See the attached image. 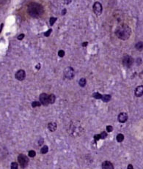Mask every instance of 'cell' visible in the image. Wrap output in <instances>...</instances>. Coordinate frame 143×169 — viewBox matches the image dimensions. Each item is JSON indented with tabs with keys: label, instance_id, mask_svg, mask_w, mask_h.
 Instances as JSON below:
<instances>
[{
	"label": "cell",
	"instance_id": "obj_34",
	"mask_svg": "<svg viewBox=\"0 0 143 169\" xmlns=\"http://www.w3.org/2000/svg\"><path fill=\"white\" fill-rule=\"evenodd\" d=\"M36 69L37 70H40V64H38L36 65Z\"/></svg>",
	"mask_w": 143,
	"mask_h": 169
},
{
	"label": "cell",
	"instance_id": "obj_5",
	"mask_svg": "<svg viewBox=\"0 0 143 169\" xmlns=\"http://www.w3.org/2000/svg\"><path fill=\"white\" fill-rule=\"evenodd\" d=\"M133 62H134V59L133 58L129 56V55H126L123 56V64L125 67H130L132 64H133Z\"/></svg>",
	"mask_w": 143,
	"mask_h": 169
},
{
	"label": "cell",
	"instance_id": "obj_1",
	"mask_svg": "<svg viewBox=\"0 0 143 169\" xmlns=\"http://www.w3.org/2000/svg\"><path fill=\"white\" fill-rule=\"evenodd\" d=\"M27 11L30 16L33 18H38L43 15L44 10L41 5L35 2H32L29 5Z\"/></svg>",
	"mask_w": 143,
	"mask_h": 169
},
{
	"label": "cell",
	"instance_id": "obj_27",
	"mask_svg": "<svg viewBox=\"0 0 143 169\" xmlns=\"http://www.w3.org/2000/svg\"><path fill=\"white\" fill-rule=\"evenodd\" d=\"M106 130L108 132H112L113 130V127L112 126H111V125H109V126H107L106 127Z\"/></svg>",
	"mask_w": 143,
	"mask_h": 169
},
{
	"label": "cell",
	"instance_id": "obj_14",
	"mask_svg": "<svg viewBox=\"0 0 143 169\" xmlns=\"http://www.w3.org/2000/svg\"><path fill=\"white\" fill-rule=\"evenodd\" d=\"M135 48L136 50H138V51H142L143 50V43L142 42H139V43H137L136 44Z\"/></svg>",
	"mask_w": 143,
	"mask_h": 169
},
{
	"label": "cell",
	"instance_id": "obj_7",
	"mask_svg": "<svg viewBox=\"0 0 143 169\" xmlns=\"http://www.w3.org/2000/svg\"><path fill=\"white\" fill-rule=\"evenodd\" d=\"M93 11L94 13L96 14L97 15H100L102 13V10H103V8H102V5L100 2H96L94 5H93Z\"/></svg>",
	"mask_w": 143,
	"mask_h": 169
},
{
	"label": "cell",
	"instance_id": "obj_33",
	"mask_svg": "<svg viewBox=\"0 0 143 169\" xmlns=\"http://www.w3.org/2000/svg\"><path fill=\"white\" fill-rule=\"evenodd\" d=\"M87 44H88V43H87V42H84V43H82V46L83 47H85V46H87Z\"/></svg>",
	"mask_w": 143,
	"mask_h": 169
},
{
	"label": "cell",
	"instance_id": "obj_6",
	"mask_svg": "<svg viewBox=\"0 0 143 169\" xmlns=\"http://www.w3.org/2000/svg\"><path fill=\"white\" fill-rule=\"evenodd\" d=\"M40 102L41 103L42 105L43 106H48L49 103V95L45 93H42L40 95Z\"/></svg>",
	"mask_w": 143,
	"mask_h": 169
},
{
	"label": "cell",
	"instance_id": "obj_36",
	"mask_svg": "<svg viewBox=\"0 0 143 169\" xmlns=\"http://www.w3.org/2000/svg\"><path fill=\"white\" fill-rule=\"evenodd\" d=\"M43 139H40V142L38 143V144H39V145H42V144H43Z\"/></svg>",
	"mask_w": 143,
	"mask_h": 169
},
{
	"label": "cell",
	"instance_id": "obj_21",
	"mask_svg": "<svg viewBox=\"0 0 143 169\" xmlns=\"http://www.w3.org/2000/svg\"><path fill=\"white\" fill-rule=\"evenodd\" d=\"M18 168V163H17V162H13L11 163V165H10V168L17 169Z\"/></svg>",
	"mask_w": 143,
	"mask_h": 169
},
{
	"label": "cell",
	"instance_id": "obj_19",
	"mask_svg": "<svg viewBox=\"0 0 143 169\" xmlns=\"http://www.w3.org/2000/svg\"><path fill=\"white\" fill-rule=\"evenodd\" d=\"M41 105H42L41 103H40V102H38V101H34V102L32 103V108L39 107V106H40Z\"/></svg>",
	"mask_w": 143,
	"mask_h": 169
},
{
	"label": "cell",
	"instance_id": "obj_28",
	"mask_svg": "<svg viewBox=\"0 0 143 169\" xmlns=\"http://www.w3.org/2000/svg\"><path fill=\"white\" fill-rule=\"evenodd\" d=\"M24 37H25V35H24V34H21V35H19L18 36V40H21L23 39L24 38Z\"/></svg>",
	"mask_w": 143,
	"mask_h": 169
},
{
	"label": "cell",
	"instance_id": "obj_4",
	"mask_svg": "<svg viewBox=\"0 0 143 169\" xmlns=\"http://www.w3.org/2000/svg\"><path fill=\"white\" fill-rule=\"evenodd\" d=\"M64 75H65V77L66 78H68L69 80H71V79L74 78V77L75 76V73H74V70L72 67H68L64 70Z\"/></svg>",
	"mask_w": 143,
	"mask_h": 169
},
{
	"label": "cell",
	"instance_id": "obj_3",
	"mask_svg": "<svg viewBox=\"0 0 143 169\" xmlns=\"http://www.w3.org/2000/svg\"><path fill=\"white\" fill-rule=\"evenodd\" d=\"M18 161L19 162V164H20L21 167L24 168L27 166V165L29 163V158L25 154H21L18 157Z\"/></svg>",
	"mask_w": 143,
	"mask_h": 169
},
{
	"label": "cell",
	"instance_id": "obj_12",
	"mask_svg": "<svg viewBox=\"0 0 143 169\" xmlns=\"http://www.w3.org/2000/svg\"><path fill=\"white\" fill-rule=\"evenodd\" d=\"M57 124L56 122H52L49 123V124H48V129L51 131V132H54V131L57 130Z\"/></svg>",
	"mask_w": 143,
	"mask_h": 169
},
{
	"label": "cell",
	"instance_id": "obj_25",
	"mask_svg": "<svg viewBox=\"0 0 143 169\" xmlns=\"http://www.w3.org/2000/svg\"><path fill=\"white\" fill-rule=\"evenodd\" d=\"M58 56L60 57H63L65 56V51L63 50H60L59 52H58Z\"/></svg>",
	"mask_w": 143,
	"mask_h": 169
},
{
	"label": "cell",
	"instance_id": "obj_32",
	"mask_svg": "<svg viewBox=\"0 0 143 169\" xmlns=\"http://www.w3.org/2000/svg\"><path fill=\"white\" fill-rule=\"evenodd\" d=\"M6 1H7V0H0V4H1V5H4V4L6 2Z\"/></svg>",
	"mask_w": 143,
	"mask_h": 169
},
{
	"label": "cell",
	"instance_id": "obj_13",
	"mask_svg": "<svg viewBox=\"0 0 143 169\" xmlns=\"http://www.w3.org/2000/svg\"><path fill=\"white\" fill-rule=\"evenodd\" d=\"M111 98H112L111 95H109V94H104V95H103V96H102L101 100H103L104 102H105V103H107V102L110 101Z\"/></svg>",
	"mask_w": 143,
	"mask_h": 169
},
{
	"label": "cell",
	"instance_id": "obj_8",
	"mask_svg": "<svg viewBox=\"0 0 143 169\" xmlns=\"http://www.w3.org/2000/svg\"><path fill=\"white\" fill-rule=\"evenodd\" d=\"M15 77L18 81H23L26 78V72L23 70H19L15 73Z\"/></svg>",
	"mask_w": 143,
	"mask_h": 169
},
{
	"label": "cell",
	"instance_id": "obj_35",
	"mask_svg": "<svg viewBox=\"0 0 143 169\" xmlns=\"http://www.w3.org/2000/svg\"><path fill=\"white\" fill-rule=\"evenodd\" d=\"M128 169L133 168V165H128Z\"/></svg>",
	"mask_w": 143,
	"mask_h": 169
},
{
	"label": "cell",
	"instance_id": "obj_18",
	"mask_svg": "<svg viewBox=\"0 0 143 169\" xmlns=\"http://www.w3.org/2000/svg\"><path fill=\"white\" fill-rule=\"evenodd\" d=\"M117 142H122L124 140V136L123 134H118L116 137Z\"/></svg>",
	"mask_w": 143,
	"mask_h": 169
},
{
	"label": "cell",
	"instance_id": "obj_30",
	"mask_svg": "<svg viewBox=\"0 0 143 169\" xmlns=\"http://www.w3.org/2000/svg\"><path fill=\"white\" fill-rule=\"evenodd\" d=\"M71 2H72V0H64V2L65 5H69Z\"/></svg>",
	"mask_w": 143,
	"mask_h": 169
},
{
	"label": "cell",
	"instance_id": "obj_15",
	"mask_svg": "<svg viewBox=\"0 0 143 169\" xmlns=\"http://www.w3.org/2000/svg\"><path fill=\"white\" fill-rule=\"evenodd\" d=\"M49 103L53 104V103H54V102L56 100V97H55L54 94H51L50 95H49Z\"/></svg>",
	"mask_w": 143,
	"mask_h": 169
},
{
	"label": "cell",
	"instance_id": "obj_26",
	"mask_svg": "<svg viewBox=\"0 0 143 169\" xmlns=\"http://www.w3.org/2000/svg\"><path fill=\"white\" fill-rule=\"evenodd\" d=\"M52 31V29H49L47 31H45V33H44V36H45V37H49V36L51 35Z\"/></svg>",
	"mask_w": 143,
	"mask_h": 169
},
{
	"label": "cell",
	"instance_id": "obj_9",
	"mask_svg": "<svg viewBox=\"0 0 143 169\" xmlns=\"http://www.w3.org/2000/svg\"><path fill=\"white\" fill-rule=\"evenodd\" d=\"M128 120V114L126 113H121L118 116V121L121 123H125Z\"/></svg>",
	"mask_w": 143,
	"mask_h": 169
},
{
	"label": "cell",
	"instance_id": "obj_11",
	"mask_svg": "<svg viewBox=\"0 0 143 169\" xmlns=\"http://www.w3.org/2000/svg\"><path fill=\"white\" fill-rule=\"evenodd\" d=\"M135 95L136 97H139L143 95V86H139L136 88Z\"/></svg>",
	"mask_w": 143,
	"mask_h": 169
},
{
	"label": "cell",
	"instance_id": "obj_2",
	"mask_svg": "<svg viewBox=\"0 0 143 169\" xmlns=\"http://www.w3.org/2000/svg\"><path fill=\"white\" fill-rule=\"evenodd\" d=\"M117 37L123 40H128L131 34V28L126 24H123L121 26H119L115 31Z\"/></svg>",
	"mask_w": 143,
	"mask_h": 169
},
{
	"label": "cell",
	"instance_id": "obj_10",
	"mask_svg": "<svg viewBox=\"0 0 143 169\" xmlns=\"http://www.w3.org/2000/svg\"><path fill=\"white\" fill-rule=\"evenodd\" d=\"M102 168L103 169H113L114 165L113 164L109 161H105L102 163Z\"/></svg>",
	"mask_w": 143,
	"mask_h": 169
},
{
	"label": "cell",
	"instance_id": "obj_29",
	"mask_svg": "<svg viewBox=\"0 0 143 169\" xmlns=\"http://www.w3.org/2000/svg\"><path fill=\"white\" fill-rule=\"evenodd\" d=\"M94 138H95V141H98L99 139H101L100 134H99V135H96V136H94Z\"/></svg>",
	"mask_w": 143,
	"mask_h": 169
},
{
	"label": "cell",
	"instance_id": "obj_31",
	"mask_svg": "<svg viewBox=\"0 0 143 169\" xmlns=\"http://www.w3.org/2000/svg\"><path fill=\"white\" fill-rule=\"evenodd\" d=\"M65 13H66V9H64V10H62V15H65Z\"/></svg>",
	"mask_w": 143,
	"mask_h": 169
},
{
	"label": "cell",
	"instance_id": "obj_23",
	"mask_svg": "<svg viewBox=\"0 0 143 169\" xmlns=\"http://www.w3.org/2000/svg\"><path fill=\"white\" fill-rule=\"evenodd\" d=\"M28 155H29L30 157H35V155H36V153H35V152L34 150H30V151L29 152V153H28Z\"/></svg>",
	"mask_w": 143,
	"mask_h": 169
},
{
	"label": "cell",
	"instance_id": "obj_17",
	"mask_svg": "<svg viewBox=\"0 0 143 169\" xmlns=\"http://www.w3.org/2000/svg\"><path fill=\"white\" fill-rule=\"evenodd\" d=\"M86 83H87V81H86V79L85 78H81L80 80H79V84L82 87H84V86H85V85H86Z\"/></svg>",
	"mask_w": 143,
	"mask_h": 169
},
{
	"label": "cell",
	"instance_id": "obj_16",
	"mask_svg": "<svg viewBox=\"0 0 143 169\" xmlns=\"http://www.w3.org/2000/svg\"><path fill=\"white\" fill-rule=\"evenodd\" d=\"M102 94H101L99 92H95V93H93V94H92V97L95 98V99H101L102 98Z\"/></svg>",
	"mask_w": 143,
	"mask_h": 169
},
{
	"label": "cell",
	"instance_id": "obj_24",
	"mask_svg": "<svg viewBox=\"0 0 143 169\" xmlns=\"http://www.w3.org/2000/svg\"><path fill=\"white\" fill-rule=\"evenodd\" d=\"M100 136H101V139H105L107 137V133L105 132H102L100 134Z\"/></svg>",
	"mask_w": 143,
	"mask_h": 169
},
{
	"label": "cell",
	"instance_id": "obj_22",
	"mask_svg": "<svg viewBox=\"0 0 143 169\" xmlns=\"http://www.w3.org/2000/svg\"><path fill=\"white\" fill-rule=\"evenodd\" d=\"M56 21H57V18H54V17L50 18V19H49V23H50V25H51V26H53L54 23L56 22Z\"/></svg>",
	"mask_w": 143,
	"mask_h": 169
},
{
	"label": "cell",
	"instance_id": "obj_20",
	"mask_svg": "<svg viewBox=\"0 0 143 169\" xmlns=\"http://www.w3.org/2000/svg\"><path fill=\"white\" fill-rule=\"evenodd\" d=\"M48 151H49V147L45 145L44 146H43V148L41 149V150H40V152L42 154H45L48 152Z\"/></svg>",
	"mask_w": 143,
	"mask_h": 169
}]
</instances>
